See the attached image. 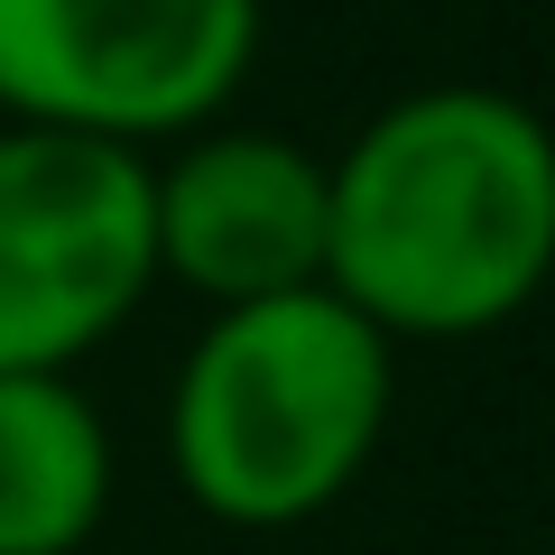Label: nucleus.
<instances>
[{
	"label": "nucleus",
	"instance_id": "obj_2",
	"mask_svg": "<svg viewBox=\"0 0 555 555\" xmlns=\"http://www.w3.org/2000/svg\"><path fill=\"white\" fill-rule=\"evenodd\" d=\"M398 408V343L334 287L222 306L167 389V473L214 528L278 537L324 518Z\"/></svg>",
	"mask_w": 555,
	"mask_h": 555
},
{
	"label": "nucleus",
	"instance_id": "obj_1",
	"mask_svg": "<svg viewBox=\"0 0 555 555\" xmlns=\"http://www.w3.org/2000/svg\"><path fill=\"white\" fill-rule=\"evenodd\" d=\"M324 287L389 343H473L555 287V120L500 83H416L324 158Z\"/></svg>",
	"mask_w": 555,
	"mask_h": 555
},
{
	"label": "nucleus",
	"instance_id": "obj_4",
	"mask_svg": "<svg viewBox=\"0 0 555 555\" xmlns=\"http://www.w3.org/2000/svg\"><path fill=\"white\" fill-rule=\"evenodd\" d=\"M250 56L259 0H0V112L112 149L214 130Z\"/></svg>",
	"mask_w": 555,
	"mask_h": 555
},
{
	"label": "nucleus",
	"instance_id": "obj_3",
	"mask_svg": "<svg viewBox=\"0 0 555 555\" xmlns=\"http://www.w3.org/2000/svg\"><path fill=\"white\" fill-rule=\"evenodd\" d=\"M158 287L149 158L0 120V371H75Z\"/></svg>",
	"mask_w": 555,
	"mask_h": 555
},
{
	"label": "nucleus",
	"instance_id": "obj_6",
	"mask_svg": "<svg viewBox=\"0 0 555 555\" xmlns=\"http://www.w3.org/2000/svg\"><path fill=\"white\" fill-rule=\"evenodd\" d=\"M112 426L75 371H0V555H83L112 518Z\"/></svg>",
	"mask_w": 555,
	"mask_h": 555
},
{
	"label": "nucleus",
	"instance_id": "obj_5",
	"mask_svg": "<svg viewBox=\"0 0 555 555\" xmlns=\"http://www.w3.org/2000/svg\"><path fill=\"white\" fill-rule=\"evenodd\" d=\"M324 158L287 130H195L177 158L149 167V232H158V278L185 297L259 306L324 287Z\"/></svg>",
	"mask_w": 555,
	"mask_h": 555
}]
</instances>
